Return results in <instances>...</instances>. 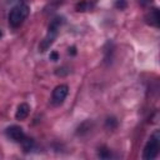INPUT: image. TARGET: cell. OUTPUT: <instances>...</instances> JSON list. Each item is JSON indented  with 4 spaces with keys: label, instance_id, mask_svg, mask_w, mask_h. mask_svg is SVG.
<instances>
[{
    "label": "cell",
    "instance_id": "obj_12",
    "mask_svg": "<svg viewBox=\"0 0 160 160\" xmlns=\"http://www.w3.org/2000/svg\"><path fill=\"white\" fill-rule=\"evenodd\" d=\"M126 0H118L116 1V8L118 9H120V10H122V9H125L126 8Z\"/></svg>",
    "mask_w": 160,
    "mask_h": 160
},
{
    "label": "cell",
    "instance_id": "obj_3",
    "mask_svg": "<svg viewBox=\"0 0 160 160\" xmlns=\"http://www.w3.org/2000/svg\"><path fill=\"white\" fill-rule=\"evenodd\" d=\"M159 145H160V132L159 130H156L149 139V141L146 142L145 148H144V154L142 158L145 160H152L158 156L159 154Z\"/></svg>",
    "mask_w": 160,
    "mask_h": 160
},
{
    "label": "cell",
    "instance_id": "obj_7",
    "mask_svg": "<svg viewBox=\"0 0 160 160\" xmlns=\"http://www.w3.org/2000/svg\"><path fill=\"white\" fill-rule=\"evenodd\" d=\"M29 112H30V106L26 102H22L18 106V110L15 112V118H16V120H24L28 118Z\"/></svg>",
    "mask_w": 160,
    "mask_h": 160
},
{
    "label": "cell",
    "instance_id": "obj_15",
    "mask_svg": "<svg viewBox=\"0 0 160 160\" xmlns=\"http://www.w3.org/2000/svg\"><path fill=\"white\" fill-rule=\"evenodd\" d=\"M69 54H71V55H75V54H76V48H75V46H71V48H69Z\"/></svg>",
    "mask_w": 160,
    "mask_h": 160
},
{
    "label": "cell",
    "instance_id": "obj_14",
    "mask_svg": "<svg viewBox=\"0 0 160 160\" xmlns=\"http://www.w3.org/2000/svg\"><path fill=\"white\" fill-rule=\"evenodd\" d=\"M49 58H50V60H52V61H56V60H59V54H58L56 51H51Z\"/></svg>",
    "mask_w": 160,
    "mask_h": 160
},
{
    "label": "cell",
    "instance_id": "obj_5",
    "mask_svg": "<svg viewBox=\"0 0 160 160\" xmlns=\"http://www.w3.org/2000/svg\"><path fill=\"white\" fill-rule=\"evenodd\" d=\"M6 135H8L12 141H16V142H21V140L25 138V134H24L22 128L18 126V125L9 126V128L6 129Z\"/></svg>",
    "mask_w": 160,
    "mask_h": 160
},
{
    "label": "cell",
    "instance_id": "obj_13",
    "mask_svg": "<svg viewBox=\"0 0 160 160\" xmlns=\"http://www.w3.org/2000/svg\"><path fill=\"white\" fill-rule=\"evenodd\" d=\"M152 1H154V0H139V4H140V6L146 8V6H149Z\"/></svg>",
    "mask_w": 160,
    "mask_h": 160
},
{
    "label": "cell",
    "instance_id": "obj_10",
    "mask_svg": "<svg viewBox=\"0 0 160 160\" xmlns=\"http://www.w3.org/2000/svg\"><path fill=\"white\" fill-rule=\"evenodd\" d=\"M88 6H89V2L86 0H81L80 2L76 4V10L78 11H85V10H88Z\"/></svg>",
    "mask_w": 160,
    "mask_h": 160
},
{
    "label": "cell",
    "instance_id": "obj_11",
    "mask_svg": "<svg viewBox=\"0 0 160 160\" xmlns=\"http://www.w3.org/2000/svg\"><path fill=\"white\" fill-rule=\"evenodd\" d=\"M99 156H100L101 159H109V158L111 156V152H110V150H108L106 148H101V149L99 150Z\"/></svg>",
    "mask_w": 160,
    "mask_h": 160
},
{
    "label": "cell",
    "instance_id": "obj_8",
    "mask_svg": "<svg viewBox=\"0 0 160 160\" xmlns=\"http://www.w3.org/2000/svg\"><path fill=\"white\" fill-rule=\"evenodd\" d=\"M21 145H22L24 151H25V152H29L30 150L34 149V140H32L31 138H26V136H25V138L21 140Z\"/></svg>",
    "mask_w": 160,
    "mask_h": 160
},
{
    "label": "cell",
    "instance_id": "obj_6",
    "mask_svg": "<svg viewBox=\"0 0 160 160\" xmlns=\"http://www.w3.org/2000/svg\"><path fill=\"white\" fill-rule=\"evenodd\" d=\"M145 22L151 25V26H155V28H159L160 26V12H159V9L158 8H152L150 9L146 15H145Z\"/></svg>",
    "mask_w": 160,
    "mask_h": 160
},
{
    "label": "cell",
    "instance_id": "obj_16",
    "mask_svg": "<svg viewBox=\"0 0 160 160\" xmlns=\"http://www.w3.org/2000/svg\"><path fill=\"white\" fill-rule=\"evenodd\" d=\"M0 38H1V31H0Z\"/></svg>",
    "mask_w": 160,
    "mask_h": 160
},
{
    "label": "cell",
    "instance_id": "obj_4",
    "mask_svg": "<svg viewBox=\"0 0 160 160\" xmlns=\"http://www.w3.org/2000/svg\"><path fill=\"white\" fill-rule=\"evenodd\" d=\"M68 92H69V88H68V85H64V84L58 85V86L52 90V102H54L55 105H60V104H62V101L65 100Z\"/></svg>",
    "mask_w": 160,
    "mask_h": 160
},
{
    "label": "cell",
    "instance_id": "obj_1",
    "mask_svg": "<svg viewBox=\"0 0 160 160\" xmlns=\"http://www.w3.org/2000/svg\"><path fill=\"white\" fill-rule=\"evenodd\" d=\"M62 24H64V18H61V16H56V18H54L51 20V22H50V25L48 28V32H46L45 38L41 40L40 45H39L40 51H45V50H48L50 48V45L56 39V36L59 34V30H60Z\"/></svg>",
    "mask_w": 160,
    "mask_h": 160
},
{
    "label": "cell",
    "instance_id": "obj_9",
    "mask_svg": "<svg viewBox=\"0 0 160 160\" xmlns=\"http://www.w3.org/2000/svg\"><path fill=\"white\" fill-rule=\"evenodd\" d=\"M105 126L108 129H115L118 126V120L115 118H112V116L111 118H108L106 121H105Z\"/></svg>",
    "mask_w": 160,
    "mask_h": 160
},
{
    "label": "cell",
    "instance_id": "obj_2",
    "mask_svg": "<svg viewBox=\"0 0 160 160\" xmlns=\"http://www.w3.org/2000/svg\"><path fill=\"white\" fill-rule=\"evenodd\" d=\"M29 6L24 2L21 4H18L15 5L11 10H10V14H9V24L12 26V28H18L22 24V21L28 18L29 15Z\"/></svg>",
    "mask_w": 160,
    "mask_h": 160
}]
</instances>
